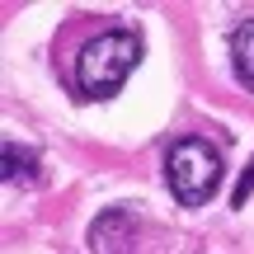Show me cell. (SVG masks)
I'll list each match as a JSON object with an SVG mask.
<instances>
[{
	"instance_id": "cell-3",
	"label": "cell",
	"mask_w": 254,
	"mask_h": 254,
	"mask_svg": "<svg viewBox=\"0 0 254 254\" xmlns=\"http://www.w3.org/2000/svg\"><path fill=\"white\" fill-rule=\"evenodd\" d=\"M132 245H136V226L123 207L104 212L90 226V254H132Z\"/></svg>"
},
{
	"instance_id": "cell-4",
	"label": "cell",
	"mask_w": 254,
	"mask_h": 254,
	"mask_svg": "<svg viewBox=\"0 0 254 254\" xmlns=\"http://www.w3.org/2000/svg\"><path fill=\"white\" fill-rule=\"evenodd\" d=\"M231 66H236V80L254 90V19H245L231 33Z\"/></svg>"
},
{
	"instance_id": "cell-2",
	"label": "cell",
	"mask_w": 254,
	"mask_h": 254,
	"mask_svg": "<svg viewBox=\"0 0 254 254\" xmlns=\"http://www.w3.org/2000/svg\"><path fill=\"white\" fill-rule=\"evenodd\" d=\"M165 179L184 207H202V202H212V193L221 184V155L198 136H184L165 155Z\"/></svg>"
},
{
	"instance_id": "cell-1",
	"label": "cell",
	"mask_w": 254,
	"mask_h": 254,
	"mask_svg": "<svg viewBox=\"0 0 254 254\" xmlns=\"http://www.w3.org/2000/svg\"><path fill=\"white\" fill-rule=\"evenodd\" d=\"M136 57H141V43L127 28H113V33H99L94 43L80 47L75 57V90L85 99H109L113 90H123V80L132 75Z\"/></svg>"
},
{
	"instance_id": "cell-6",
	"label": "cell",
	"mask_w": 254,
	"mask_h": 254,
	"mask_svg": "<svg viewBox=\"0 0 254 254\" xmlns=\"http://www.w3.org/2000/svg\"><path fill=\"white\" fill-rule=\"evenodd\" d=\"M250 193H254V165L240 174V184H236V193H231V202H236V207H245V202H250Z\"/></svg>"
},
{
	"instance_id": "cell-5",
	"label": "cell",
	"mask_w": 254,
	"mask_h": 254,
	"mask_svg": "<svg viewBox=\"0 0 254 254\" xmlns=\"http://www.w3.org/2000/svg\"><path fill=\"white\" fill-rule=\"evenodd\" d=\"M19 174H28V179H38V155H33V151H19L14 141H5V179L14 184Z\"/></svg>"
}]
</instances>
